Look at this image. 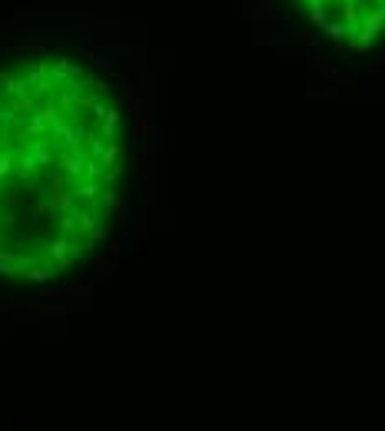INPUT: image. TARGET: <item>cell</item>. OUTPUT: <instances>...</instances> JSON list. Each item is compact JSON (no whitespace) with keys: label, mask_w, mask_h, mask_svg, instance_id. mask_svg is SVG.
Returning a JSON list of instances; mask_svg holds the SVG:
<instances>
[{"label":"cell","mask_w":385,"mask_h":431,"mask_svg":"<svg viewBox=\"0 0 385 431\" xmlns=\"http://www.w3.org/2000/svg\"><path fill=\"white\" fill-rule=\"evenodd\" d=\"M312 30L346 47H369L385 33V0H289Z\"/></svg>","instance_id":"cell-2"},{"label":"cell","mask_w":385,"mask_h":431,"mask_svg":"<svg viewBox=\"0 0 385 431\" xmlns=\"http://www.w3.org/2000/svg\"><path fill=\"white\" fill-rule=\"evenodd\" d=\"M130 116L80 53L0 67V275L53 285L90 269L123 209Z\"/></svg>","instance_id":"cell-1"}]
</instances>
